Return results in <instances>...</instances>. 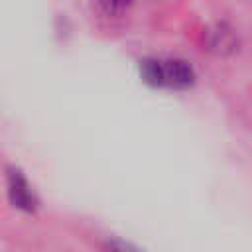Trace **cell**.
<instances>
[{
	"label": "cell",
	"mask_w": 252,
	"mask_h": 252,
	"mask_svg": "<svg viewBox=\"0 0 252 252\" xmlns=\"http://www.w3.org/2000/svg\"><path fill=\"white\" fill-rule=\"evenodd\" d=\"M6 181H8V199H10L12 207H16L22 213L33 215L39 207V201H37L32 185L28 183L26 175L22 173V169H18L16 165H8Z\"/></svg>",
	"instance_id": "1"
},
{
	"label": "cell",
	"mask_w": 252,
	"mask_h": 252,
	"mask_svg": "<svg viewBox=\"0 0 252 252\" xmlns=\"http://www.w3.org/2000/svg\"><path fill=\"white\" fill-rule=\"evenodd\" d=\"M132 4H134V0H98V6L106 16H120Z\"/></svg>",
	"instance_id": "5"
},
{
	"label": "cell",
	"mask_w": 252,
	"mask_h": 252,
	"mask_svg": "<svg viewBox=\"0 0 252 252\" xmlns=\"http://www.w3.org/2000/svg\"><path fill=\"white\" fill-rule=\"evenodd\" d=\"M203 45L209 53L228 57L238 51V33L226 22H217L203 32Z\"/></svg>",
	"instance_id": "2"
},
{
	"label": "cell",
	"mask_w": 252,
	"mask_h": 252,
	"mask_svg": "<svg viewBox=\"0 0 252 252\" xmlns=\"http://www.w3.org/2000/svg\"><path fill=\"white\" fill-rule=\"evenodd\" d=\"M140 77L146 85L154 89H163L165 87V67L161 59L156 57H144L140 59Z\"/></svg>",
	"instance_id": "4"
},
{
	"label": "cell",
	"mask_w": 252,
	"mask_h": 252,
	"mask_svg": "<svg viewBox=\"0 0 252 252\" xmlns=\"http://www.w3.org/2000/svg\"><path fill=\"white\" fill-rule=\"evenodd\" d=\"M165 67V87L175 89V91H185L195 85L197 73L191 63L185 59H167L163 61Z\"/></svg>",
	"instance_id": "3"
},
{
	"label": "cell",
	"mask_w": 252,
	"mask_h": 252,
	"mask_svg": "<svg viewBox=\"0 0 252 252\" xmlns=\"http://www.w3.org/2000/svg\"><path fill=\"white\" fill-rule=\"evenodd\" d=\"M102 248H104V250H130V252H138V250H140L136 244L124 242V240H120V238H116V236L106 238V240L102 242Z\"/></svg>",
	"instance_id": "6"
}]
</instances>
